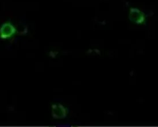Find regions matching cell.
Segmentation results:
<instances>
[{
    "label": "cell",
    "instance_id": "1",
    "mask_svg": "<svg viewBox=\"0 0 158 127\" xmlns=\"http://www.w3.org/2000/svg\"><path fill=\"white\" fill-rule=\"evenodd\" d=\"M129 18L131 21L137 24H142L146 20V16L140 10L136 8H132L129 10Z\"/></svg>",
    "mask_w": 158,
    "mask_h": 127
},
{
    "label": "cell",
    "instance_id": "2",
    "mask_svg": "<svg viewBox=\"0 0 158 127\" xmlns=\"http://www.w3.org/2000/svg\"><path fill=\"white\" fill-rule=\"evenodd\" d=\"M68 109L61 104H54L52 106V115L56 119L65 118L68 114Z\"/></svg>",
    "mask_w": 158,
    "mask_h": 127
},
{
    "label": "cell",
    "instance_id": "3",
    "mask_svg": "<svg viewBox=\"0 0 158 127\" xmlns=\"http://www.w3.org/2000/svg\"><path fill=\"white\" fill-rule=\"evenodd\" d=\"M16 30L15 27L10 23H6L0 28V38L7 39L15 34Z\"/></svg>",
    "mask_w": 158,
    "mask_h": 127
}]
</instances>
